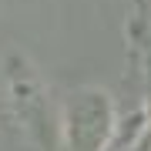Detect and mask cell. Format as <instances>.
Listing matches in <instances>:
<instances>
[{
    "label": "cell",
    "instance_id": "2",
    "mask_svg": "<svg viewBox=\"0 0 151 151\" xmlns=\"http://www.w3.org/2000/svg\"><path fill=\"white\" fill-rule=\"evenodd\" d=\"M4 94H7V108L17 118L20 131L34 134L44 141H54V128H50V101H47V84L37 74V67L30 64V57L10 54L4 57Z\"/></svg>",
    "mask_w": 151,
    "mask_h": 151
},
{
    "label": "cell",
    "instance_id": "1",
    "mask_svg": "<svg viewBox=\"0 0 151 151\" xmlns=\"http://www.w3.org/2000/svg\"><path fill=\"white\" fill-rule=\"evenodd\" d=\"M114 124H118V104L104 87H77L64 97L57 114V138L64 151H108Z\"/></svg>",
    "mask_w": 151,
    "mask_h": 151
},
{
    "label": "cell",
    "instance_id": "3",
    "mask_svg": "<svg viewBox=\"0 0 151 151\" xmlns=\"http://www.w3.org/2000/svg\"><path fill=\"white\" fill-rule=\"evenodd\" d=\"M141 134H145V111L124 114V121L118 118V124H114V134H111L108 151H128V148H134L141 141Z\"/></svg>",
    "mask_w": 151,
    "mask_h": 151
}]
</instances>
